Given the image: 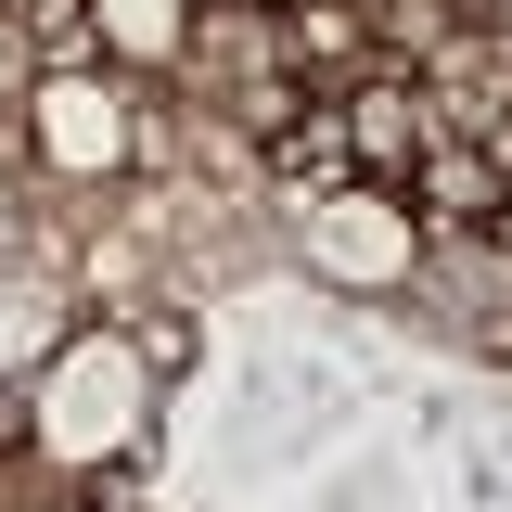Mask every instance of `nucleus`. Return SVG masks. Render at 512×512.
I'll return each mask as SVG.
<instances>
[{
    "mask_svg": "<svg viewBox=\"0 0 512 512\" xmlns=\"http://www.w3.org/2000/svg\"><path fill=\"white\" fill-rule=\"evenodd\" d=\"M26 512H39V500H26Z\"/></svg>",
    "mask_w": 512,
    "mask_h": 512,
    "instance_id": "6",
    "label": "nucleus"
},
{
    "mask_svg": "<svg viewBox=\"0 0 512 512\" xmlns=\"http://www.w3.org/2000/svg\"><path fill=\"white\" fill-rule=\"evenodd\" d=\"M77 26H90V64H116V77H180L205 0H77Z\"/></svg>",
    "mask_w": 512,
    "mask_h": 512,
    "instance_id": "4",
    "label": "nucleus"
},
{
    "mask_svg": "<svg viewBox=\"0 0 512 512\" xmlns=\"http://www.w3.org/2000/svg\"><path fill=\"white\" fill-rule=\"evenodd\" d=\"M26 167L39 180H77V192L128 180L141 167V90L116 64H39L26 77Z\"/></svg>",
    "mask_w": 512,
    "mask_h": 512,
    "instance_id": "2",
    "label": "nucleus"
},
{
    "mask_svg": "<svg viewBox=\"0 0 512 512\" xmlns=\"http://www.w3.org/2000/svg\"><path fill=\"white\" fill-rule=\"evenodd\" d=\"M154 410H167V359L128 320H77V333H52L26 359V448L52 474H77V487L128 474L154 448Z\"/></svg>",
    "mask_w": 512,
    "mask_h": 512,
    "instance_id": "1",
    "label": "nucleus"
},
{
    "mask_svg": "<svg viewBox=\"0 0 512 512\" xmlns=\"http://www.w3.org/2000/svg\"><path fill=\"white\" fill-rule=\"evenodd\" d=\"M0 77H13V39H0Z\"/></svg>",
    "mask_w": 512,
    "mask_h": 512,
    "instance_id": "5",
    "label": "nucleus"
},
{
    "mask_svg": "<svg viewBox=\"0 0 512 512\" xmlns=\"http://www.w3.org/2000/svg\"><path fill=\"white\" fill-rule=\"evenodd\" d=\"M295 231H308V269L333 295H410V282H423V218H410V192H384V180L308 192Z\"/></svg>",
    "mask_w": 512,
    "mask_h": 512,
    "instance_id": "3",
    "label": "nucleus"
}]
</instances>
